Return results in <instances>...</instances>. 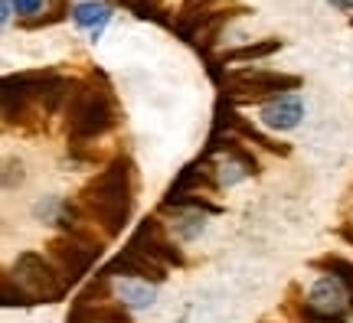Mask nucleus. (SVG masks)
Segmentation results:
<instances>
[{"instance_id":"f3484780","label":"nucleus","mask_w":353,"mask_h":323,"mask_svg":"<svg viewBox=\"0 0 353 323\" xmlns=\"http://www.w3.org/2000/svg\"><path fill=\"white\" fill-rule=\"evenodd\" d=\"M10 3H13V10L20 13V17L33 20V13L43 10V3H46V0H10Z\"/></svg>"},{"instance_id":"ddd939ff","label":"nucleus","mask_w":353,"mask_h":323,"mask_svg":"<svg viewBox=\"0 0 353 323\" xmlns=\"http://www.w3.org/2000/svg\"><path fill=\"white\" fill-rule=\"evenodd\" d=\"M314 268L324 274H334L337 281H343V284L350 287V294H353V261L341 258V255H321V258H314Z\"/></svg>"},{"instance_id":"6ab92c4d","label":"nucleus","mask_w":353,"mask_h":323,"mask_svg":"<svg viewBox=\"0 0 353 323\" xmlns=\"http://www.w3.org/2000/svg\"><path fill=\"white\" fill-rule=\"evenodd\" d=\"M330 7H337V10H353V0H327Z\"/></svg>"},{"instance_id":"f8f14e48","label":"nucleus","mask_w":353,"mask_h":323,"mask_svg":"<svg viewBox=\"0 0 353 323\" xmlns=\"http://www.w3.org/2000/svg\"><path fill=\"white\" fill-rule=\"evenodd\" d=\"M275 50H281V39H262V43H249V46H239L226 56L229 65L236 63H259V59H268Z\"/></svg>"},{"instance_id":"a211bd4d","label":"nucleus","mask_w":353,"mask_h":323,"mask_svg":"<svg viewBox=\"0 0 353 323\" xmlns=\"http://www.w3.org/2000/svg\"><path fill=\"white\" fill-rule=\"evenodd\" d=\"M121 3H125L128 10H134L141 17V20H148V17H154V7H151V0H121Z\"/></svg>"},{"instance_id":"6e6552de","label":"nucleus","mask_w":353,"mask_h":323,"mask_svg":"<svg viewBox=\"0 0 353 323\" xmlns=\"http://www.w3.org/2000/svg\"><path fill=\"white\" fill-rule=\"evenodd\" d=\"M301 118H304V105L291 92H285V95H278V98L262 105V125L268 131H294V127L301 125Z\"/></svg>"},{"instance_id":"dca6fc26","label":"nucleus","mask_w":353,"mask_h":323,"mask_svg":"<svg viewBox=\"0 0 353 323\" xmlns=\"http://www.w3.org/2000/svg\"><path fill=\"white\" fill-rule=\"evenodd\" d=\"M298 320L301 323H343V317H327V313H317L304 304L301 311H298Z\"/></svg>"},{"instance_id":"423d86ee","label":"nucleus","mask_w":353,"mask_h":323,"mask_svg":"<svg viewBox=\"0 0 353 323\" xmlns=\"http://www.w3.org/2000/svg\"><path fill=\"white\" fill-rule=\"evenodd\" d=\"M95 258H99V251L88 249V245H82L79 238L65 236V232L50 242V261H52V268L63 274L65 284H76L79 278L92 268V261Z\"/></svg>"},{"instance_id":"aec40b11","label":"nucleus","mask_w":353,"mask_h":323,"mask_svg":"<svg viewBox=\"0 0 353 323\" xmlns=\"http://www.w3.org/2000/svg\"><path fill=\"white\" fill-rule=\"evenodd\" d=\"M341 238H347V242L353 245V225H350V222H343V225H341Z\"/></svg>"},{"instance_id":"39448f33","label":"nucleus","mask_w":353,"mask_h":323,"mask_svg":"<svg viewBox=\"0 0 353 323\" xmlns=\"http://www.w3.org/2000/svg\"><path fill=\"white\" fill-rule=\"evenodd\" d=\"M131 245L144 249L154 261H161L164 268H183V261H187L183 251L176 249L174 236L167 232V225L161 222L157 216H151V219H144V222L138 225V232L131 236Z\"/></svg>"},{"instance_id":"f257e3e1","label":"nucleus","mask_w":353,"mask_h":323,"mask_svg":"<svg viewBox=\"0 0 353 323\" xmlns=\"http://www.w3.org/2000/svg\"><path fill=\"white\" fill-rule=\"evenodd\" d=\"M134 187H138V170L128 157H114L82 193H79V209L99 225L108 238H114L134 212Z\"/></svg>"},{"instance_id":"9d476101","label":"nucleus","mask_w":353,"mask_h":323,"mask_svg":"<svg viewBox=\"0 0 353 323\" xmlns=\"http://www.w3.org/2000/svg\"><path fill=\"white\" fill-rule=\"evenodd\" d=\"M206 216H210V212L196 209V206H176L174 222H170V236L183 238V242L196 238L203 232V225H206Z\"/></svg>"},{"instance_id":"2eb2a0df","label":"nucleus","mask_w":353,"mask_h":323,"mask_svg":"<svg viewBox=\"0 0 353 323\" xmlns=\"http://www.w3.org/2000/svg\"><path fill=\"white\" fill-rule=\"evenodd\" d=\"M3 304H7V307H26V304H30V298H26L20 287L13 291V281H7V278H3Z\"/></svg>"},{"instance_id":"7ed1b4c3","label":"nucleus","mask_w":353,"mask_h":323,"mask_svg":"<svg viewBox=\"0 0 353 323\" xmlns=\"http://www.w3.org/2000/svg\"><path fill=\"white\" fill-rule=\"evenodd\" d=\"M7 281H13V287H20L26 298H30V304H37V300L52 304V300H59L65 291H69V284L63 281V274L52 268V261L37 255V251L17 255Z\"/></svg>"},{"instance_id":"f03ea898","label":"nucleus","mask_w":353,"mask_h":323,"mask_svg":"<svg viewBox=\"0 0 353 323\" xmlns=\"http://www.w3.org/2000/svg\"><path fill=\"white\" fill-rule=\"evenodd\" d=\"M118 125L114 98L105 85H79L76 98L69 101V140L72 147H85L88 140H99Z\"/></svg>"},{"instance_id":"9b49d317","label":"nucleus","mask_w":353,"mask_h":323,"mask_svg":"<svg viewBox=\"0 0 353 323\" xmlns=\"http://www.w3.org/2000/svg\"><path fill=\"white\" fill-rule=\"evenodd\" d=\"M114 294H118L121 304L138 307V311H144V307L154 304V284L141 281V278H125V281H118V284H114Z\"/></svg>"},{"instance_id":"0eeeda50","label":"nucleus","mask_w":353,"mask_h":323,"mask_svg":"<svg viewBox=\"0 0 353 323\" xmlns=\"http://www.w3.org/2000/svg\"><path fill=\"white\" fill-rule=\"evenodd\" d=\"M311 311L317 313H327V317H343L347 307H350V287L337 281L334 274H324L317 278L311 291H307V300H304Z\"/></svg>"},{"instance_id":"1a4fd4ad","label":"nucleus","mask_w":353,"mask_h":323,"mask_svg":"<svg viewBox=\"0 0 353 323\" xmlns=\"http://www.w3.org/2000/svg\"><path fill=\"white\" fill-rule=\"evenodd\" d=\"M108 20H112V7L101 3V0H82V3L72 7V23L82 26V30H88L92 37H99Z\"/></svg>"},{"instance_id":"20e7f679","label":"nucleus","mask_w":353,"mask_h":323,"mask_svg":"<svg viewBox=\"0 0 353 323\" xmlns=\"http://www.w3.org/2000/svg\"><path fill=\"white\" fill-rule=\"evenodd\" d=\"M301 85L298 75H285V72H272L262 65H249V69H236L226 75V88L232 101H262V98H278L285 92H294Z\"/></svg>"},{"instance_id":"4468645a","label":"nucleus","mask_w":353,"mask_h":323,"mask_svg":"<svg viewBox=\"0 0 353 323\" xmlns=\"http://www.w3.org/2000/svg\"><path fill=\"white\" fill-rule=\"evenodd\" d=\"M23 183V163L20 160H7L3 163V189L10 193L13 187H20Z\"/></svg>"}]
</instances>
